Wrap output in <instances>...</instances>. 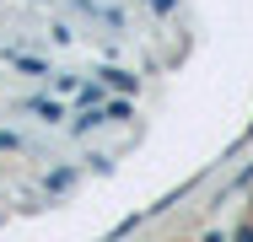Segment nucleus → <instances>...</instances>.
<instances>
[{
  "label": "nucleus",
  "mask_w": 253,
  "mask_h": 242,
  "mask_svg": "<svg viewBox=\"0 0 253 242\" xmlns=\"http://www.w3.org/2000/svg\"><path fill=\"white\" fill-rule=\"evenodd\" d=\"M102 81H113V86H124V92H135V76H124V70H102Z\"/></svg>",
  "instance_id": "obj_1"
},
{
  "label": "nucleus",
  "mask_w": 253,
  "mask_h": 242,
  "mask_svg": "<svg viewBox=\"0 0 253 242\" xmlns=\"http://www.w3.org/2000/svg\"><path fill=\"white\" fill-rule=\"evenodd\" d=\"M237 242H253V226H248V221H243V226H237Z\"/></svg>",
  "instance_id": "obj_2"
}]
</instances>
